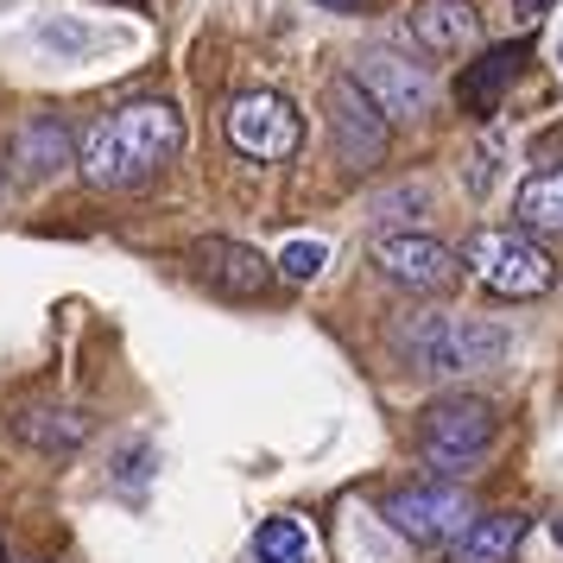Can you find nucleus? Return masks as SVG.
I'll return each mask as SVG.
<instances>
[{
	"mask_svg": "<svg viewBox=\"0 0 563 563\" xmlns=\"http://www.w3.org/2000/svg\"><path fill=\"white\" fill-rule=\"evenodd\" d=\"M222 128H229V146L241 158H260V165H279L305 146V121H298V108L273 96V89H247V96H234L229 114H222Z\"/></svg>",
	"mask_w": 563,
	"mask_h": 563,
	"instance_id": "39448f33",
	"label": "nucleus"
},
{
	"mask_svg": "<svg viewBox=\"0 0 563 563\" xmlns=\"http://www.w3.org/2000/svg\"><path fill=\"white\" fill-rule=\"evenodd\" d=\"M254 558L260 563H310V532L298 526V519H260L254 532Z\"/></svg>",
	"mask_w": 563,
	"mask_h": 563,
	"instance_id": "f3484780",
	"label": "nucleus"
},
{
	"mask_svg": "<svg viewBox=\"0 0 563 563\" xmlns=\"http://www.w3.org/2000/svg\"><path fill=\"white\" fill-rule=\"evenodd\" d=\"M323 114H330V140H335V158H342V165L367 172V165H380L386 158V146H393V121L374 108V96H367L355 77H330V89H323Z\"/></svg>",
	"mask_w": 563,
	"mask_h": 563,
	"instance_id": "423d86ee",
	"label": "nucleus"
},
{
	"mask_svg": "<svg viewBox=\"0 0 563 563\" xmlns=\"http://www.w3.org/2000/svg\"><path fill=\"white\" fill-rule=\"evenodd\" d=\"M317 7H335V13H361L367 0H317Z\"/></svg>",
	"mask_w": 563,
	"mask_h": 563,
	"instance_id": "412c9836",
	"label": "nucleus"
},
{
	"mask_svg": "<svg viewBox=\"0 0 563 563\" xmlns=\"http://www.w3.org/2000/svg\"><path fill=\"white\" fill-rule=\"evenodd\" d=\"M406 32L418 52L431 57H462L482 38V7L475 0H411L406 7Z\"/></svg>",
	"mask_w": 563,
	"mask_h": 563,
	"instance_id": "9b49d317",
	"label": "nucleus"
},
{
	"mask_svg": "<svg viewBox=\"0 0 563 563\" xmlns=\"http://www.w3.org/2000/svg\"><path fill=\"white\" fill-rule=\"evenodd\" d=\"M494 437H500V411L475 393H450L418 411V450L437 468H475L494 450Z\"/></svg>",
	"mask_w": 563,
	"mask_h": 563,
	"instance_id": "20e7f679",
	"label": "nucleus"
},
{
	"mask_svg": "<svg viewBox=\"0 0 563 563\" xmlns=\"http://www.w3.org/2000/svg\"><path fill=\"white\" fill-rule=\"evenodd\" d=\"M323 260H330L323 241H291V247L279 254V273H285V279H317V273H323Z\"/></svg>",
	"mask_w": 563,
	"mask_h": 563,
	"instance_id": "a211bd4d",
	"label": "nucleus"
},
{
	"mask_svg": "<svg viewBox=\"0 0 563 563\" xmlns=\"http://www.w3.org/2000/svg\"><path fill=\"white\" fill-rule=\"evenodd\" d=\"M544 7H551V0H512V13H519V20H544Z\"/></svg>",
	"mask_w": 563,
	"mask_h": 563,
	"instance_id": "aec40b11",
	"label": "nucleus"
},
{
	"mask_svg": "<svg viewBox=\"0 0 563 563\" xmlns=\"http://www.w3.org/2000/svg\"><path fill=\"white\" fill-rule=\"evenodd\" d=\"M374 266H380V279H393L399 291H418V298H437L462 279V254H450L431 234H380Z\"/></svg>",
	"mask_w": 563,
	"mask_h": 563,
	"instance_id": "6e6552de",
	"label": "nucleus"
},
{
	"mask_svg": "<svg viewBox=\"0 0 563 563\" xmlns=\"http://www.w3.org/2000/svg\"><path fill=\"white\" fill-rule=\"evenodd\" d=\"M494 158H500V133H487L482 153H475V172H468V190H475V197H482L487 184H494Z\"/></svg>",
	"mask_w": 563,
	"mask_h": 563,
	"instance_id": "6ab92c4d",
	"label": "nucleus"
},
{
	"mask_svg": "<svg viewBox=\"0 0 563 563\" xmlns=\"http://www.w3.org/2000/svg\"><path fill=\"white\" fill-rule=\"evenodd\" d=\"M349 77L374 96V108H380L393 128H399V121H418V114L431 108V77H424V64H411V57H399V52H361Z\"/></svg>",
	"mask_w": 563,
	"mask_h": 563,
	"instance_id": "1a4fd4ad",
	"label": "nucleus"
},
{
	"mask_svg": "<svg viewBox=\"0 0 563 563\" xmlns=\"http://www.w3.org/2000/svg\"><path fill=\"white\" fill-rule=\"evenodd\" d=\"M380 512H386V526H393V532H406L411 544H443V538L468 532L475 500H468V487H456V482H418V487L386 494Z\"/></svg>",
	"mask_w": 563,
	"mask_h": 563,
	"instance_id": "0eeeda50",
	"label": "nucleus"
},
{
	"mask_svg": "<svg viewBox=\"0 0 563 563\" xmlns=\"http://www.w3.org/2000/svg\"><path fill=\"white\" fill-rule=\"evenodd\" d=\"M184 153V121L172 102H128L102 114L82 133V178L96 190H133L146 184L158 165Z\"/></svg>",
	"mask_w": 563,
	"mask_h": 563,
	"instance_id": "f257e3e1",
	"label": "nucleus"
},
{
	"mask_svg": "<svg viewBox=\"0 0 563 563\" xmlns=\"http://www.w3.org/2000/svg\"><path fill=\"white\" fill-rule=\"evenodd\" d=\"M13 431L26 437L32 450H45V456H70L82 437H89V418L82 411H64V406H38V411H20Z\"/></svg>",
	"mask_w": 563,
	"mask_h": 563,
	"instance_id": "2eb2a0df",
	"label": "nucleus"
},
{
	"mask_svg": "<svg viewBox=\"0 0 563 563\" xmlns=\"http://www.w3.org/2000/svg\"><path fill=\"white\" fill-rule=\"evenodd\" d=\"M462 266L494 291V298H544L558 285V266L526 229H475L462 241Z\"/></svg>",
	"mask_w": 563,
	"mask_h": 563,
	"instance_id": "7ed1b4c3",
	"label": "nucleus"
},
{
	"mask_svg": "<svg viewBox=\"0 0 563 563\" xmlns=\"http://www.w3.org/2000/svg\"><path fill=\"white\" fill-rule=\"evenodd\" d=\"M551 538H558V544H563V519H551Z\"/></svg>",
	"mask_w": 563,
	"mask_h": 563,
	"instance_id": "4be33fe9",
	"label": "nucleus"
},
{
	"mask_svg": "<svg viewBox=\"0 0 563 563\" xmlns=\"http://www.w3.org/2000/svg\"><path fill=\"white\" fill-rule=\"evenodd\" d=\"M0 563H7V551H0Z\"/></svg>",
	"mask_w": 563,
	"mask_h": 563,
	"instance_id": "5701e85b",
	"label": "nucleus"
},
{
	"mask_svg": "<svg viewBox=\"0 0 563 563\" xmlns=\"http://www.w3.org/2000/svg\"><path fill=\"white\" fill-rule=\"evenodd\" d=\"M13 165L26 172V178H45V172H57V165H70V133H64V121H26V128L13 133Z\"/></svg>",
	"mask_w": 563,
	"mask_h": 563,
	"instance_id": "4468645a",
	"label": "nucleus"
},
{
	"mask_svg": "<svg viewBox=\"0 0 563 563\" xmlns=\"http://www.w3.org/2000/svg\"><path fill=\"white\" fill-rule=\"evenodd\" d=\"M512 209H519V229H526V234H558V241H563V165L519 184Z\"/></svg>",
	"mask_w": 563,
	"mask_h": 563,
	"instance_id": "dca6fc26",
	"label": "nucleus"
},
{
	"mask_svg": "<svg viewBox=\"0 0 563 563\" xmlns=\"http://www.w3.org/2000/svg\"><path fill=\"white\" fill-rule=\"evenodd\" d=\"M519 64H526V45H494L482 64H468V70L456 77V102L468 108V114H482V121H487V114L500 108V96L512 89Z\"/></svg>",
	"mask_w": 563,
	"mask_h": 563,
	"instance_id": "f8f14e48",
	"label": "nucleus"
},
{
	"mask_svg": "<svg viewBox=\"0 0 563 563\" xmlns=\"http://www.w3.org/2000/svg\"><path fill=\"white\" fill-rule=\"evenodd\" d=\"M526 538V512H475L456 538V563H507Z\"/></svg>",
	"mask_w": 563,
	"mask_h": 563,
	"instance_id": "ddd939ff",
	"label": "nucleus"
},
{
	"mask_svg": "<svg viewBox=\"0 0 563 563\" xmlns=\"http://www.w3.org/2000/svg\"><path fill=\"white\" fill-rule=\"evenodd\" d=\"M190 266H197V279L209 291H222V298H266V285H273V260H260L254 247H241V241H222V234H209L190 247Z\"/></svg>",
	"mask_w": 563,
	"mask_h": 563,
	"instance_id": "9d476101",
	"label": "nucleus"
},
{
	"mask_svg": "<svg viewBox=\"0 0 563 563\" xmlns=\"http://www.w3.org/2000/svg\"><path fill=\"white\" fill-rule=\"evenodd\" d=\"M393 342L418 374H494L512 355V330L487 317H443V310H411Z\"/></svg>",
	"mask_w": 563,
	"mask_h": 563,
	"instance_id": "f03ea898",
	"label": "nucleus"
}]
</instances>
